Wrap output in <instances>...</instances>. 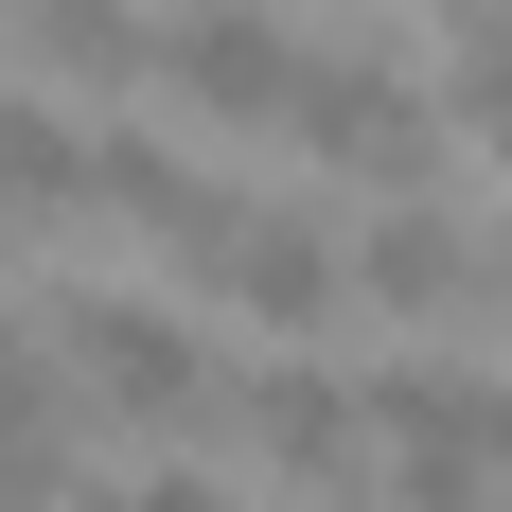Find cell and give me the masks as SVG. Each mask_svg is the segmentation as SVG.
Returning a JSON list of instances; mask_svg holds the SVG:
<instances>
[{
	"instance_id": "6da1fadb",
	"label": "cell",
	"mask_w": 512,
	"mask_h": 512,
	"mask_svg": "<svg viewBox=\"0 0 512 512\" xmlns=\"http://www.w3.org/2000/svg\"><path fill=\"white\" fill-rule=\"evenodd\" d=\"M265 142H301V159H336V177H389V195H407L424 142H442V106H424L407 36H301V89H283Z\"/></svg>"
},
{
	"instance_id": "7a4b0ae2",
	"label": "cell",
	"mask_w": 512,
	"mask_h": 512,
	"mask_svg": "<svg viewBox=\"0 0 512 512\" xmlns=\"http://www.w3.org/2000/svg\"><path fill=\"white\" fill-rule=\"evenodd\" d=\"M53 336H71V389H89V407H124V424H212V407H230L212 336H195L177 301H142V283H71V301H53Z\"/></svg>"
},
{
	"instance_id": "3957f363",
	"label": "cell",
	"mask_w": 512,
	"mask_h": 512,
	"mask_svg": "<svg viewBox=\"0 0 512 512\" xmlns=\"http://www.w3.org/2000/svg\"><path fill=\"white\" fill-rule=\"evenodd\" d=\"M142 71L195 106V124H283V89H301V36H283L265 0H177V18L142 36Z\"/></svg>"
},
{
	"instance_id": "277c9868",
	"label": "cell",
	"mask_w": 512,
	"mask_h": 512,
	"mask_svg": "<svg viewBox=\"0 0 512 512\" xmlns=\"http://www.w3.org/2000/svg\"><path fill=\"white\" fill-rule=\"evenodd\" d=\"M212 424H230L265 477H301V495H354V477H371V407L336 389V371H301V354L230 371V407H212Z\"/></svg>"
},
{
	"instance_id": "5b68a950",
	"label": "cell",
	"mask_w": 512,
	"mask_h": 512,
	"mask_svg": "<svg viewBox=\"0 0 512 512\" xmlns=\"http://www.w3.org/2000/svg\"><path fill=\"white\" fill-rule=\"evenodd\" d=\"M212 301L265 318V336H318V318L354 301V265H336V230H318V212L248 195V212H230V248H212Z\"/></svg>"
},
{
	"instance_id": "8992f818",
	"label": "cell",
	"mask_w": 512,
	"mask_h": 512,
	"mask_svg": "<svg viewBox=\"0 0 512 512\" xmlns=\"http://www.w3.org/2000/svg\"><path fill=\"white\" fill-rule=\"evenodd\" d=\"M336 265H354V301H389V318H442V301L477 283V230H460V212L407 177V195H371V230H354Z\"/></svg>"
},
{
	"instance_id": "52a82bcc",
	"label": "cell",
	"mask_w": 512,
	"mask_h": 512,
	"mask_svg": "<svg viewBox=\"0 0 512 512\" xmlns=\"http://www.w3.org/2000/svg\"><path fill=\"white\" fill-rule=\"evenodd\" d=\"M0 36L36 53L53 89H142V36H159V18H142V0H0Z\"/></svg>"
},
{
	"instance_id": "ba28073f",
	"label": "cell",
	"mask_w": 512,
	"mask_h": 512,
	"mask_svg": "<svg viewBox=\"0 0 512 512\" xmlns=\"http://www.w3.org/2000/svg\"><path fill=\"white\" fill-rule=\"evenodd\" d=\"M0 212H18V230L89 212V124H71L53 89H18V71H0Z\"/></svg>"
},
{
	"instance_id": "9c48e42d",
	"label": "cell",
	"mask_w": 512,
	"mask_h": 512,
	"mask_svg": "<svg viewBox=\"0 0 512 512\" xmlns=\"http://www.w3.org/2000/svg\"><path fill=\"white\" fill-rule=\"evenodd\" d=\"M442 106H460V142L512 177V18L477 0V18H442Z\"/></svg>"
},
{
	"instance_id": "30bf717a",
	"label": "cell",
	"mask_w": 512,
	"mask_h": 512,
	"mask_svg": "<svg viewBox=\"0 0 512 512\" xmlns=\"http://www.w3.org/2000/svg\"><path fill=\"white\" fill-rule=\"evenodd\" d=\"M0 512H71V442H53V424L0 442Z\"/></svg>"
},
{
	"instance_id": "8fae6325",
	"label": "cell",
	"mask_w": 512,
	"mask_h": 512,
	"mask_svg": "<svg viewBox=\"0 0 512 512\" xmlns=\"http://www.w3.org/2000/svg\"><path fill=\"white\" fill-rule=\"evenodd\" d=\"M18 424H53V354L18 336V318H0V442H18Z\"/></svg>"
},
{
	"instance_id": "7c38bea8",
	"label": "cell",
	"mask_w": 512,
	"mask_h": 512,
	"mask_svg": "<svg viewBox=\"0 0 512 512\" xmlns=\"http://www.w3.org/2000/svg\"><path fill=\"white\" fill-rule=\"evenodd\" d=\"M89 512H230V477H177V460H159V477H106Z\"/></svg>"
},
{
	"instance_id": "4fadbf2b",
	"label": "cell",
	"mask_w": 512,
	"mask_h": 512,
	"mask_svg": "<svg viewBox=\"0 0 512 512\" xmlns=\"http://www.w3.org/2000/svg\"><path fill=\"white\" fill-rule=\"evenodd\" d=\"M477 283H495V301H512V230H495V248H477Z\"/></svg>"
}]
</instances>
